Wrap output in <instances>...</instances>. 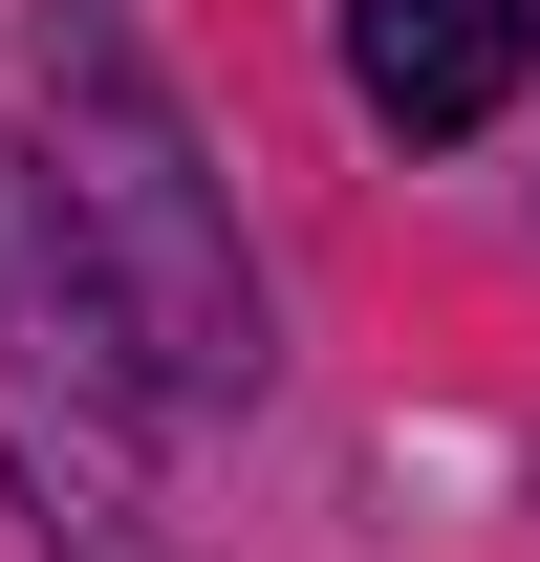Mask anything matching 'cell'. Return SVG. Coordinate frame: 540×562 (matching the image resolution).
I'll list each match as a JSON object with an SVG mask.
<instances>
[{"label":"cell","instance_id":"obj_1","mask_svg":"<svg viewBox=\"0 0 540 562\" xmlns=\"http://www.w3.org/2000/svg\"><path fill=\"white\" fill-rule=\"evenodd\" d=\"M151 412H173V368H151L131 281L87 260V216H66L44 151H0V476H22L44 562H173Z\"/></svg>","mask_w":540,"mask_h":562},{"label":"cell","instance_id":"obj_2","mask_svg":"<svg viewBox=\"0 0 540 562\" xmlns=\"http://www.w3.org/2000/svg\"><path fill=\"white\" fill-rule=\"evenodd\" d=\"M22 66L66 109V216H87V260L131 281L173 412H238V390H260V281H238V216H216V173H195V109L151 87V44L109 0H22Z\"/></svg>","mask_w":540,"mask_h":562},{"label":"cell","instance_id":"obj_3","mask_svg":"<svg viewBox=\"0 0 540 562\" xmlns=\"http://www.w3.org/2000/svg\"><path fill=\"white\" fill-rule=\"evenodd\" d=\"M519 66H540V0H346V87H368V131H410V151L497 131Z\"/></svg>","mask_w":540,"mask_h":562}]
</instances>
